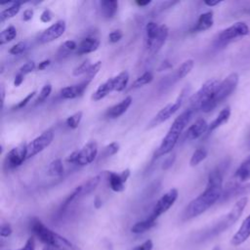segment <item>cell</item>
Wrapping results in <instances>:
<instances>
[{
	"instance_id": "ffe728a7",
	"label": "cell",
	"mask_w": 250,
	"mask_h": 250,
	"mask_svg": "<svg viewBox=\"0 0 250 250\" xmlns=\"http://www.w3.org/2000/svg\"><path fill=\"white\" fill-rule=\"evenodd\" d=\"M214 23V19H213V12L208 11L203 14H201L196 21V24L194 25L192 31L199 32V31H205L212 27Z\"/></svg>"
},
{
	"instance_id": "ac0fdd59",
	"label": "cell",
	"mask_w": 250,
	"mask_h": 250,
	"mask_svg": "<svg viewBox=\"0 0 250 250\" xmlns=\"http://www.w3.org/2000/svg\"><path fill=\"white\" fill-rule=\"evenodd\" d=\"M132 104V97H126L124 100H122L120 103L112 105L109 107L106 111V116L109 118H117L121 116L123 113L127 111L129 106Z\"/></svg>"
},
{
	"instance_id": "44dd1931",
	"label": "cell",
	"mask_w": 250,
	"mask_h": 250,
	"mask_svg": "<svg viewBox=\"0 0 250 250\" xmlns=\"http://www.w3.org/2000/svg\"><path fill=\"white\" fill-rule=\"evenodd\" d=\"M112 91H114V83H113V78L111 77L107 79L105 82L102 83L97 88V90L92 95V100L95 102H98L104 99V97H106Z\"/></svg>"
},
{
	"instance_id": "e0dca14e",
	"label": "cell",
	"mask_w": 250,
	"mask_h": 250,
	"mask_svg": "<svg viewBox=\"0 0 250 250\" xmlns=\"http://www.w3.org/2000/svg\"><path fill=\"white\" fill-rule=\"evenodd\" d=\"M249 237H250V215H248L243 220L240 228L234 233L230 242L233 246H238L244 243Z\"/></svg>"
},
{
	"instance_id": "cb8c5ba5",
	"label": "cell",
	"mask_w": 250,
	"mask_h": 250,
	"mask_svg": "<svg viewBox=\"0 0 250 250\" xmlns=\"http://www.w3.org/2000/svg\"><path fill=\"white\" fill-rule=\"evenodd\" d=\"M230 117V108L229 107H225L223 108L219 114L217 115V117L209 124L208 126V131L209 132H212L214 130H216L217 128H219L220 126L224 125L225 123L228 122L229 118Z\"/></svg>"
},
{
	"instance_id": "5bb4252c",
	"label": "cell",
	"mask_w": 250,
	"mask_h": 250,
	"mask_svg": "<svg viewBox=\"0 0 250 250\" xmlns=\"http://www.w3.org/2000/svg\"><path fill=\"white\" fill-rule=\"evenodd\" d=\"M130 169H125L121 173L108 172L109 188L115 192H121L125 188V183L130 177Z\"/></svg>"
},
{
	"instance_id": "d6986e66",
	"label": "cell",
	"mask_w": 250,
	"mask_h": 250,
	"mask_svg": "<svg viewBox=\"0 0 250 250\" xmlns=\"http://www.w3.org/2000/svg\"><path fill=\"white\" fill-rule=\"evenodd\" d=\"M100 46V40L95 37H86L78 45L76 49L77 55L88 54L96 51Z\"/></svg>"
},
{
	"instance_id": "6da1fadb",
	"label": "cell",
	"mask_w": 250,
	"mask_h": 250,
	"mask_svg": "<svg viewBox=\"0 0 250 250\" xmlns=\"http://www.w3.org/2000/svg\"><path fill=\"white\" fill-rule=\"evenodd\" d=\"M223 171L221 167L212 170L208 176L205 189L191 200L184 211V219L197 217L215 204L223 195Z\"/></svg>"
},
{
	"instance_id": "6125c7cd",
	"label": "cell",
	"mask_w": 250,
	"mask_h": 250,
	"mask_svg": "<svg viewBox=\"0 0 250 250\" xmlns=\"http://www.w3.org/2000/svg\"><path fill=\"white\" fill-rule=\"evenodd\" d=\"M246 146H247L248 149H250V133H249V135L247 137V140H246Z\"/></svg>"
},
{
	"instance_id": "1f68e13d",
	"label": "cell",
	"mask_w": 250,
	"mask_h": 250,
	"mask_svg": "<svg viewBox=\"0 0 250 250\" xmlns=\"http://www.w3.org/2000/svg\"><path fill=\"white\" fill-rule=\"evenodd\" d=\"M207 154H208V152H207V149H206V148H204V147H198V148H196V149L193 151V153H192V155H191V157H190L189 165H190L191 167L197 166L199 163H201V162L207 157Z\"/></svg>"
},
{
	"instance_id": "8fae6325",
	"label": "cell",
	"mask_w": 250,
	"mask_h": 250,
	"mask_svg": "<svg viewBox=\"0 0 250 250\" xmlns=\"http://www.w3.org/2000/svg\"><path fill=\"white\" fill-rule=\"evenodd\" d=\"M178 189L177 188H170L166 193H164L155 203L152 212L150 213L149 217L156 220L160 215L165 213L167 210L172 207L175 201L178 198Z\"/></svg>"
},
{
	"instance_id": "7dc6e473",
	"label": "cell",
	"mask_w": 250,
	"mask_h": 250,
	"mask_svg": "<svg viewBox=\"0 0 250 250\" xmlns=\"http://www.w3.org/2000/svg\"><path fill=\"white\" fill-rule=\"evenodd\" d=\"M122 36H123V33L121 30L119 29L113 30L108 34V41L111 43H116L122 38Z\"/></svg>"
},
{
	"instance_id": "11a10c76",
	"label": "cell",
	"mask_w": 250,
	"mask_h": 250,
	"mask_svg": "<svg viewBox=\"0 0 250 250\" xmlns=\"http://www.w3.org/2000/svg\"><path fill=\"white\" fill-rule=\"evenodd\" d=\"M23 77L24 75L21 72H19L16 76H15V79H14V86L16 87H19L22 82H23Z\"/></svg>"
},
{
	"instance_id": "4fadbf2b",
	"label": "cell",
	"mask_w": 250,
	"mask_h": 250,
	"mask_svg": "<svg viewBox=\"0 0 250 250\" xmlns=\"http://www.w3.org/2000/svg\"><path fill=\"white\" fill-rule=\"evenodd\" d=\"M26 145L27 144H21L20 146L13 147L6 155L5 163L8 168L13 169L19 167L22 164V162L27 159L26 158Z\"/></svg>"
},
{
	"instance_id": "836d02e7",
	"label": "cell",
	"mask_w": 250,
	"mask_h": 250,
	"mask_svg": "<svg viewBox=\"0 0 250 250\" xmlns=\"http://www.w3.org/2000/svg\"><path fill=\"white\" fill-rule=\"evenodd\" d=\"M63 173V166L62 162L60 158L53 160L48 166V174L53 177H58L62 175Z\"/></svg>"
},
{
	"instance_id": "94428289",
	"label": "cell",
	"mask_w": 250,
	"mask_h": 250,
	"mask_svg": "<svg viewBox=\"0 0 250 250\" xmlns=\"http://www.w3.org/2000/svg\"><path fill=\"white\" fill-rule=\"evenodd\" d=\"M101 205H102V201L100 200L99 197H96V199H95V206H96V208H99Z\"/></svg>"
},
{
	"instance_id": "8992f818",
	"label": "cell",
	"mask_w": 250,
	"mask_h": 250,
	"mask_svg": "<svg viewBox=\"0 0 250 250\" xmlns=\"http://www.w3.org/2000/svg\"><path fill=\"white\" fill-rule=\"evenodd\" d=\"M220 82L215 78L204 82L201 87L189 98L188 108L192 109L194 112L201 110L202 106L211 100Z\"/></svg>"
},
{
	"instance_id": "ee69618b",
	"label": "cell",
	"mask_w": 250,
	"mask_h": 250,
	"mask_svg": "<svg viewBox=\"0 0 250 250\" xmlns=\"http://www.w3.org/2000/svg\"><path fill=\"white\" fill-rule=\"evenodd\" d=\"M27 49V45L25 42H19L17 44H15L13 47L10 48L9 53L11 55H20L21 53H23L25 50Z\"/></svg>"
},
{
	"instance_id": "484cf974",
	"label": "cell",
	"mask_w": 250,
	"mask_h": 250,
	"mask_svg": "<svg viewBox=\"0 0 250 250\" xmlns=\"http://www.w3.org/2000/svg\"><path fill=\"white\" fill-rule=\"evenodd\" d=\"M159 25L154 21H149L146 25V45L149 50L157 36Z\"/></svg>"
},
{
	"instance_id": "4dcf8cb0",
	"label": "cell",
	"mask_w": 250,
	"mask_h": 250,
	"mask_svg": "<svg viewBox=\"0 0 250 250\" xmlns=\"http://www.w3.org/2000/svg\"><path fill=\"white\" fill-rule=\"evenodd\" d=\"M194 65V61L191 59H188L187 61H185L177 69L176 71V78L179 79H183L184 77H186L193 68Z\"/></svg>"
},
{
	"instance_id": "681fc988",
	"label": "cell",
	"mask_w": 250,
	"mask_h": 250,
	"mask_svg": "<svg viewBox=\"0 0 250 250\" xmlns=\"http://www.w3.org/2000/svg\"><path fill=\"white\" fill-rule=\"evenodd\" d=\"M153 248V243L150 239L146 240L145 242H143L142 244L136 246L135 248H133L132 250H152Z\"/></svg>"
},
{
	"instance_id": "277c9868",
	"label": "cell",
	"mask_w": 250,
	"mask_h": 250,
	"mask_svg": "<svg viewBox=\"0 0 250 250\" xmlns=\"http://www.w3.org/2000/svg\"><path fill=\"white\" fill-rule=\"evenodd\" d=\"M237 84H238V74L237 73L229 74L222 82H220L211 100L202 106L201 111L209 112L213 110L218 104H220L223 101H225L228 97H229L234 92Z\"/></svg>"
},
{
	"instance_id": "8d00e7d4",
	"label": "cell",
	"mask_w": 250,
	"mask_h": 250,
	"mask_svg": "<svg viewBox=\"0 0 250 250\" xmlns=\"http://www.w3.org/2000/svg\"><path fill=\"white\" fill-rule=\"evenodd\" d=\"M152 80H153L152 73L150 71H146L142 75H140L138 78H136V80L132 84V87L133 88H139V87H142L144 85L149 84Z\"/></svg>"
},
{
	"instance_id": "c3c4849f",
	"label": "cell",
	"mask_w": 250,
	"mask_h": 250,
	"mask_svg": "<svg viewBox=\"0 0 250 250\" xmlns=\"http://www.w3.org/2000/svg\"><path fill=\"white\" fill-rule=\"evenodd\" d=\"M13 229L9 224H2L0 228V235L2 237H8L12 234Z\"/></svg>"
},
{
	"instance_id": "52a82bcc",
	"label": "cell",
	"mask_w": 250,
	"mask_h": 250,
	"mask_svg": "<svg viewBox=\"0 0 250 250\" xmlns=\"http://www.w3.org/2000/svg\"><path fill=\"white\" fill-rule=\"evenodd\" d=\"M98 154V145L95 141L85 144L80 149L72 151L67 157L66 162L80 166H86L92 163Z\"/></svg>"
},
{
	"instance_id": "db71d44e",
	"label": "cell",
	"mask_w": 250,
	"mask_h": 250,
	"mask_svg": "<svg viewBox=\"0 0 250 250\" xmlns=\"http://www.w3.org/2000/svg\"><path fill=\"white\" fill-rule=\"evenodd\" d=\"M33 14H34V12H33L32 9H26V10H24L23 13H22V20H23L24 21H30V20L33 18Z\"/></svg>"
},
{
	"instance_id": "f6af8a7d",
	"label": "cell",
	"mask_w": 250,
	"mask_h": 250,
	"mask_svg": "<svg viewBox=\"0 0 250 250\" xmlns=\"http://www.w3.org/2000/svg\"><path fill=\"white\" fill-rule=\"evenodd\" d=\"M35 67H36V65H35V62H34L33 61L27 62H25L24 64H22V65L20 67V71H19V72H21V73H22L23 75H25V74H28V73H30L31 71H33V70L35 69Z\"/></svg>"
},
{
	"instance_id": "f907efd6",
	"label": "cell",
	"mask_w": 250,
	"mask_h": 250,
	"mask_svg": "<svg viewBox=\"0 0 250 250\" xmlns=\"http://www.w3.org/2000/svg\"><path fill=\"white\" fill-rule=\"evenodd\" d=\"M53 19V14L50 10H44L40 16V21L42 22H49Z\"/></svg>"
},
{
	"instance_id": "e575fe53",
	"label": "cell",
	"mask_w": 250,
	"mask_h": 250,
	"mask_svg": "<svg viewBox=\"0 0 250 250\" xmlns=\"http://www.w3.org/2000/svg\"><path fill=\"white\" fill-rule=\"evenodd\" d=\"M81 189H82L81 186H79V187L74 188V190L62 202V206L60 208V212H63L73 201H75L77 198H79L81 196Z\"/></svg>"
},
{
	"instance_id": "9a60e30c",
	"label": "cell",
	"mask_w": 250,
	"mask_h": 250,
	"mask_svg": "<svg viewBox=\"0 0 250 250\" xmlns=\"http://www.w3.org/2000/svg\"><path fill=\"white\" fill-rule=\"evenodd\" d=\"M208 126L207 122L203 118H198L194 123H192L188 130L185 132L184 139L188 141H193L201 137L206 131H208Z\"/></svg>"
},
{
	"instance_id": "5b68a950",
	"label": "cell",
	"mask_w": 250,
	"mask_h": 250,
	"mask_svg": "<svg viewBox=\"0 0 250 250\" xmlns=\"http://www.w3.org/2000/svg\"><path fill=\"white\" fill-rule=\"evenodd\" d=\"M248 199L247 197H242L240 198L231 208V210L220 221L218 222L207 233H206V237H212L215 236L221 232H223L224 230H226L228 228H229L230 226H232L241 216V214L243 213L246 205H247Z\"/></svg>"
},
{
	"instance_id": "f1b7e54d",
	"label": "cell",
	"mask_w": 250,
	"mask_h": 250,
	"mask_svg": "<svg viewBox=\"0 0 250 250\" xmlns=\"http://www.w3.org/2000/svg\"><path fill=\"white\" fill-rule=\"evenodd\" d=\"M112 78H113V83H114V91L121 92L126 88V86L128 84L129 73L124 70Z\"/></svg>"
},
{
	"instance_id": "b9f144b4",
	"label": "cell",
	"mask_w": 250,
	"mask_h": 250,
	"mask_svg": "<svg viewBox=\"0 0 250 250\" xmlns=\"http://www.w3.org/2000/svg\"><path fill=\"white\" fill-rule=\"evenodd\" d=\"M51 92H52V85L49 84V83H48V84H45V85L43 86V88L41 89V91H40V93H39L37 99L35 100L36 104H39V103L44 102V101L50 96Z\"/></svg>"
},
{
	"instance_id": "6f0895ef",
	"label": "cell",
	"mask_w": 250,
	"mask_h": 250,
	"mask_svg": "<svg viewBox=\"0 0 250 250\" xmlns=\"http://www.w3.org/2000/svg\"><path fill=\"white\" fill-rule=\"evenodd\" d=\"M221 2H222V1H220V0H205V1H204V4L207 5V6H209V7H214V6L219 5Z\"/></svg>"
},
{
	"instance_id": "603a6c76",
	"label": "cell",
	"mask_w": 250,
	"mask_h": 250,
	"mask_svg": "<svg viewBox=\"0 0 250 250\" xmlns=\"http://www.w3.org/2000/svg\"><path fill=\"white\" fill-rule=\"evenodd\" d=\"M102 14L105 19H112L118 8V2L116 0H103L100 2Z\"/></svg>"
},
{
	"instance_id": "816d5d0a",
	"label": "cell",
	"mask_w": 250,
	"mask_h": 250,
	"mask_svg": "<svg viewBox=\"0 0 250 250\" xmlns=\"http://www.w3.org/2000/svg\"><path fill=\"white\" fill-rule=\"evenodd\" d=\"M175 154H172V155H170V156H168L165 160H164V162H163V164H162V169L163 170H167V169H169L172 165H173V163H174V161H175Z\"/></svg>"
},
{
	"instance_id": "9f6ffc18",
	"label": "cell",
	"mask_w": 250,
	"mask_h": 250,
	"mask_svg": "<svg viewBox=\"0 0 250 250\" xmlns=\"http://www.w3.org/2000/svg\"><path fill=\"white\" fill-rule=\"evenodd\" d=\"M50 63H51L50 60H44V61L39 62L37 68H38V70H44L45 68H47V66L50 65Z\"/></svg>"
},
{
	"instance_id": "d590c367",
	"label": "cell",
	"mask_w": 250,
	"mask_h": 250,
	"mask_svg": "<svg viewBox=\"0 0 250 250\" xmlns=\"http://www.w3.org/2000/svg\"><path fill=\"white\" fill-rule=\"evenodd\" d=\"M247 195L250 194V183L242 186H235L230 188V190L226 194V196H237V195Z\"/></svg>"
},
{
	"instance_id": "3957f363",
	"label": "cell",
	"mask_w": 250,
	"mask_h": 250,
	"mask_svg": "<svg viewBox=\"0 0 250 250\" xmlns=\"http://www.w3.org/2000/svg\"><path fill=\"white\" fill-rule=\"evenodd\" d=\"M31 229L42 242L50 247L57 249L76 250L75 246L70 241L48 229L40 220L36 218L31 221Z\"/></svg>"
},
{
	"instance_id": "d4e9b609",
	"label": "cell",
	"mask_w": 250,
	"mask_h": 250,
	"mask_svg": "<svg viewBox=\"0 0 250 250\" xmlns=\"http://www.w3.org/2000/svg\"><path fill=\"white\" fill-rule=\"evenodd\" d=\"M234 178L238 182H245L250 179V155L236 169Z\"/></svg>"
},
{
	"instance_id": "f5cc1de1",
	"label": "cell",
	"mask_w": 250,
	"mask_h": 250,
	"mask_svg": "<svg viewBox=\"0 0 250 250\" xmlns=\"http://www.w3.org/2000/svg\"><path fill=\"white\" fill-rule=\"evenodd\" d=\"M18 250H35V241L33 237H29L22 248Z\"/></svg>"
},
{
	"instance_id": "2e32d148",
	"label": "cell",
	"mask_w": 250,
	"mask_h": 250,
	"mask_svg": "<svg viewBox=\"0 0 250 250\" xmlns=\"http://www.w3.org/2000/svg\"><path fill=\"white\" fill-rule=\"evenodd\" d=\"M90 82L91 81H89V80H83L82 82H80L78 84L63 87L61 90L62 98L71 100V99H75V98H78V97L82 96Z\"/></svg>"
},
{
	"instance_id": "f35d334b",
	"label": "cell",
	"mask_w": 250,
	"mask_h": 250,
	"mask_svg": "<svg viewBox=\"0 0 250 250\" xmlns=\"http://www.w3.org/2000/svg\"><path fill=\"white\" fill-rule=\"evenodd\" d=\"M82 115H83V112L82 111H77L75 113H73L72 115L68 116L65 120V123L66 125L71 128V129H76L82 119Z\"/></svg>"
},
{
	"instance_id": "74e56055",
	"label": "cell",
	"mask_w": 250,
	"mask_h": 250,
	"mask_svg": "<svg viewBox=\"0 0 250 250\" xmlns=\"http://www.w3.org/2000/svg\"><path fill=\"white\" fill-rule=\"evenodd\" d=\"M77 44L75 41L73 40H67L65 42H63L59 50V55L61 56H67L70 52L75 51L77 49Z\"/></svg>"
},
{
	"instance_id": "ba28073f",
	"label": "cell",
	"mask_w": 250,
	"mask_h": 250,
	"mask_svg": "<svg viewBox=\"0 0 250 250\" xmlns=\"http://www.w3.org/2000/svg\"><path fill=\"white\" fill-rule=\"evenodd\" d=\"M249 26L243 21L234 22L232 25L227 27L222 30L216 39V44L219 46H225L235 40L236 38H240L249 34Z\"/></svg>"
},
{
	"instance_id": "ab89813d",
	"label": "cell",
	"mask_w": 250,
	"mask_h": 250,
	"mask_svg": "<svg viewBox=\"0 0 250 250\" xmlns=\"http://www.w3.org/2000/svg\"><path fill=\"white\" fill-rule=\"evenodd\" d=\"M91 65H92V63H91L90 60H86L72 70V74L74 76H79V75H83V74L85 75L88 72Z\"/></svg>"
},
{
	"instance_id": "91938a15",
	"label": "cell",
	"mask_w": 250,
	"mask_h": 250,
	"mask_svg": "<svg viewBox=\"0 0 250 250\" xmlns=\"http://www.w3.org/2000/svg\"><path fill=\"white\" fill-rule=\"evenodd\" d=\"M136 4L138 5V6H141V7H145V6H146V5H148V4H150V1L149 0H146V1H140V0H138V1H136Z\"/></svg>"
},
{
	"instance_id": "30bf717a",
	"label": "cell",
	"mask_w": 250,
	"mask_h": 250,
	"mask_svg": "<svg viewBox=\"0 0 250 250\" xmlns=\"http://www.w3.org/2000/svg\"><path fill=\"white\" fill-rule=\"evenodd\" d=\"M53 139L54 133L52 130L49 129L42 132L39 136H37L35 139H33L30 143L26 145V158H30L44 150L51 145Z\"/></svg>"
},
{
	"instance_id": "7a4b0ae2",
	"label": "cell",
	"mask_w": 250,
	"mask_h": 250,
	"mask_svg": "<svg viewBox=\"0 0 250 250\" xmlns=\"http://www.w3.org/2000/svg\"><path fill=\"white\" fill-rule=\"evenodd\" d=\"M193 114H194V111L192 109L187 108L178 117H176V119L173 121L172 125L170 126L167 134L162 139L159 146L154 151V154H153L154 158L168 154L173 150V148L178 143L180 136L184 132L187 125L189 123Z\"/></svg>"
},
{
	"instance_id": "9c48e42d",
	"label": "cell",
	"mask_w": 250,
	"mask_h": 250,
	"mask_svg": "<svg viewBox=\"0 0 250 250\" xmlns=\"http://www.w3.org/2000/svg\"><path fill=\"white\" fill-rule=\"evenodd\" d=\"M185 96H186L185 91H183V92L179 95V97L176 99V101H174L173 103H170V104H168L167 105H165L164 107H162V108L155 114V116L149 121L147 128H148V129L154 128V127L160 125L161 123H163L164 121L168 120L174 113H176V112L180 109V107H181V105H182V104H183V101H184Z\"/></svg>"
},
{
	"instance_id": "60d3db41",
	"label": "cell",
	"mask_w": 250,
	"mask_h": 250,
	"mask_svg": "<svg viewBox=\"0 0 250 250\" xmlns=\"http://www.w3.org/2000/svg\"><path fill=\"white\" fill-rule=\"evenodd\" d=\"M101 66H102V62L101 61H98V62L92 63V65L89 68L88 72L85 74V80L91 81L98 74V72L101 69Z\"/></svg>"
},
{
	"instance_id": "7c38bea8",
	"label": "cell",
	"mask_w": 250,
	"mask_h": 250,
	"mask_svg": "<svg viewBox=\"0 0 250 250\" xmlns=\"http://www.w3.org/2000/svg\"><path fill=\"white\" fill-rule=\"evenodd\" d=\"M65 21L63 20H59L55 23H53L51 26L46 28L44 31H42L38 37V40L40 43H49L57 38L61 37L64 31H65Z\"/></svg>"
},
{
	"instance_id": "f546056e",
	"label": "cell",
	"mask_w": 250,
	"mask_h": 250,
	"mask_svg": "<svg viewBox=\"0 0 250 250\" xmlns=\"http://www.w3.org/2000/svg\"><path fill=\"white\" fill-rule=\"evenodd\" d=\"M100 181H101V175H97V176H94L91 179H89L83 185H81V187H82L81 196L91 193L98 187V185L100 184Z\"/></svg>"
},
{
	"instance_id": "e7e4bbea",
	"label": "cell",
	"mask_w": 250,
	"mask_h": 250,
	"mask_svg": "<svg viewBox=\"0 0 250 250\" xmlns=\"http://www.w3.org/2000/svg\"><path fill=\"white\" fill-rule=\"evenodd\" d=\"M213 250H219V249H218V248H214Z\"/></svg>"
},
{
	"instance_id": "d6a6232c",
	"label": "cell",
	"mask_w": 250,
	"mask_h": 250,
	"mask_svg": "<svg viewBox=\"0 0 250 250\" xmlns=\"http://www.w3.org/2000/svg\"><path fill=\"white\" fill-rule=\"evenodd\" d=\"M17 37V29L15 26L10 25L6 27L4 30L0 33V44L4 45L8 42L13 41Z\"/></svg>"
},
{
	"instance_id": "7402d4cb",
	"label": "cell",
	"mask_w": 250,
	"mask_h": 250,
	"mask_svg": "<svg viewBox=\"0 0 250 250\" xmlns=\"http://www.w3.org/2000/svg\"><path fill=\"white\" fill-rule=\"evenodd\" d=\"M168 34H169V28L166 24H161L159 25V30H158V33H157V36L151 46V48L149 49V51L152 53V54H155L157 53L163 46V44L165 43L167 37H168Z\"/></svg>"
},
{
	"instance_id": "bcb514c9",
	"label": "cell",
	"mask_w": 250,
	"mask_h": 250,
	"mask_svg": "<svg viewBox=\"0 0 250 250\" xmlns=\"http://www.w3.org/2000/svg\"><path fill=\"white\" fill-rule=\"evenodd\" d=\"M36 95V91H32L31 93H29L24 99H22L21 102H19L18 103V104L17 105H15V108H17V109H20V108H22V107H24L30 101H31V99L34 97Z\"/></svg>"
},
{
	"instance_id": "4316f807",
	"label": "cell",
	"mask_w": 250,
	"mask_h": 250,
	"mask_svg": "<svg viewBox=\"0 0 250 250\" xmlns=\"http://www.w3.org/2000/svg\"><path fill=\"white\" fill-rule=\"evenodd\" d=\"M156 224V220L150 218L149 216L143 221H140L138 223H136L132 228H131V231L133 233L139 234V233H143L148 229H150L151 228H153Z\"/></svg>"
},
{
	"instance_id": "680465c9",
	"label": "cell",
	"mask_w": 250,
	"mask_h": 250,
	"mask_svg": "<svg viewBox=\"0 0 250 250\" xmlns=\"http://www.w3.org/2000/svg\"><path fill=\"white\" fill-rule=\"evenodd\" d=\"M0 94H1V109L4 106V101H5V88L3 85L0 87Z\"/></svg>"
},
{
	"instance_id": "83f0119b",
	"label": "cell",
	"mask_w": 250,
	"mask_h": 250,
	"mask_svg": "<svg viewBox=\"0 0 250 250\" xmlns=\"http://www.w3.org/2000/svg\"><path fill=\"white\" fill-rule=\"evenodd\" d=\"M21 5V2L14 1L9 7L4 9L3 11H1V13H0V21L4 22L5 21H7L9 19L14 18L20 12Z\"/></svg>"
},
{
	"instance_id": "7bdbcfd3",
	"label": "cell",
	"mask_w": 250,
	"mask_h": 250,
	"mask_svg": "<svg viewBox=\"0 0 250 250\" xmlns=\"http://www.w3.org/2000/svg\"><path fill=\"white\" fill-rule=\"evenodd\" d=\"M118 150H119V144L113 142L104 147L103 155L104 157H108V156H111V155H114L115 153H117Z\"/></svg>"
},
{
	"instance_id": "be15d7a7",
	"label": "cell",
	"mask_w": 250,
	"mask_h": 250,
	"mask_svg": "<svg viewBox=\"0 0 250 250\" xmlns=\"http://www.w3.org/2000/svg\"><path fill=\"white\" fill-rule=\"evenodd\" d=\"M43 250H56V249H54L53 247H50V246H47V247H45V248H43Z\"/></svg>"
}]
</instances>
